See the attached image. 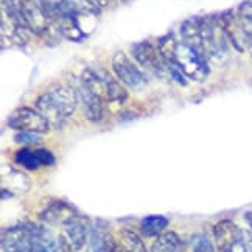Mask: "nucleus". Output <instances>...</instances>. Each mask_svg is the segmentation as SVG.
I'll return each mask as SVG.
<instances>
[{"label":"nucleus","instance_id":"nucleus-1","mask_svg":"<svg viewBox=\"0 0 252 252\" xmlns=\"http://www.w3.org/2000/svg\"><path fill=\"white\" fill-rule=\"evenodd\" d=\"M78 103L80 95L75 87L58 84L45 91L41 96H37L34 109L41 112L52 128H61L65 120L75 114Z\"/></svg>","mask_w":252,"mask_h":252},{"label":"nucleus","instance_id":"nucleus-2","mask_svg":"<svg viewBox=\"0 0 252 252\" xmlns=\"http://www.w3.org/2000/svg\"><path fill=\"white\" fill-rule=\"evenodd\" d=\"M199 32H201V47L202 53L209 61L215 64H222L227 58V36L221 24L220 16L199 17Z\"/></svg>","mask_w":252,"mask_h":252},{"label":"nucleus","instance_id":"nucleus-3","mask_svg":"<svg viewBox=\"0 0 252 252\" xmlns=\"http://www.w3.org/2000/svg\"><path fill=\"white\" fill-rule=\"evenodd\" d=\"M80 83L106 103H125L128 98V92L123 84L103 69H86L81 73Z\"/></svg>","mask_w":252,"mask_h":252},{"label":"nucleus","instance_id":"nucleus-4","mask_svg":"<svg viewBox=\"0 0 252 252\" xmlns=\"http://www.w3.org/2000/svg\"><path fill=\"white\" fill-rule=\"evenodd\" d=\"M170 64L176 65L191 81H204L210 73L207 58L184 41H178Z\"/></svg>","mask_w":252,"mask_h":252},{"label":"nucleus","instance_id":"nucleus-5","mask_svg":"<svg viewBox=\"0 0 252 252\" xmlns=\"http://www.w3.org/2000/svg\"><path fill=\"white\" fill-rule=\"evenodd\" d=\"M16 21L33 34L45 37L50 32L52 22L44 13L39 0H16Z\"/></svg>","mask_w":252,"mask_h":252},{"label":"nucleus","instance_id":"nucleus-6","mask_svg":"<svg viewBox=\"0 0 252 252\" xmlns=\"http://www.w3.org/2000/svg\"><path fill=\"white\" fill-rule=\"evenodd\" d=\"M213 238L220 252H252L245 232L230 220H222L213 226Z\"/></svg>","mask_w":252,"mask_h":252},{"label":"nucleus","instance_id":"nucleus-7","mask_svg":"<svg viewBox=\"0 0 252 252\" xmlns=\"http://www.w3.org/2000/svg\"><path fill=\"white\" fill-rule=\"evenodd\" d=\"M132 56L143 69L150 70L156 76H167L170 75V63L162 55L159 45H154L150 41L139 42L132 47Z\"/></svg>","mask_w":252,"mask_h":252},{"label":"nucleus","instance_id":"nucleus-8","mask_svg":"<svg viewBox=\"0 0 252 252\" xmlns=\"http://www.w3.org/2000/svg\"><path fill=\"white\" fill-rule=\"evenodd\" d=\"M112 70L115 73V78L123 86L129 87V89L139 91L147 86V76H145V73L123 52H117L112 56Z\"/></svg>","mask_w":252,"mask_h":252},{"label":"nucleus","instance_id":"nucleus-9","mask_svg":"<svg viewBox=\"0 0 252 252\" xmlns=\"http://www.w3.org/2000/svg\"><path fill=\"white\" fill-rule=\"evenodd\" d=\"M8 126L17 131H30L36 134H45L52 128L41 112L33 108H21L14 111L8 119Z\"/></svg>","mask_w":252,"mask_h":252},{"label":"nucleus","instance_id":"nucleus-10","mask_svg":"<svg viewBox=\"0 0 252 252\" xmlns=\"http://www.w3.org/2000/svg\"><path fill=\"white\" fill-rule=\"evenodd\" d=\"M2 248L5 252H34L32 226H13L2 232Z\"/></svg>","mask_w":252,"mask_h":252},{"label":"nucleus","instance_id":"nucleus-11","mask_svg":"<svg viewBox=\"0 0 252 252\" xmlns=\"http://www.w3.org/2000/svg\"><path fill=\"white\" fill-rule=\"evenodd\" d=\"M14 162L27 170H37L39 167H50L55 163V156L48 150L22 148L16 151Z\"/></svg>","mask_w":252,"mask_h":252},{"label":"nucleus","instance_id":"nucleus-12","mask_svg":"<svg viewBox=\"0 0 252 252\" xmlns=\"http://www.w3.org/2000/svg\"><path fill=\"white\" fill-rule=\"evenodd\" d=\"M80 95V101L83 103L84 108V115L87 120L91 122H100L104 117V100L100 98L98 95L94 94L91 89H87L86 86L80 83V86L76 87Z\"/></svg>","mask_w":252,"mask_h":252},{"label":"nucleus","instance_id":"nucleus-13","mask_svg":"<svg viewBox=\"0 0 252 252\" xmlns=\"http://www.w3.org/2000/svg\"><path fill=\"white\" fill-rule=\"evenodd\" d=\"M63 229H64V238L69 241V245L73 248V251L76 252L83 249L87 238H89V229H87L86 222L78 215H73L64 222Z\"/></svg>","mask_w":252,"mask_h":252},{"label":"nucleus","instance_id":"nucleus-14","mask_svg":"<svg viewBox=\"0 0 252 252\" xmlns=\"http://www.w3.org/2000/svg\"><path fill=\"white\" fill-rule=\"evenodd\" d=\"M52 25L63 37H67L70 41H83L86 37L78 24V14H63Z\"/></svg>","mask_w":252,"mask_h":252},{"label":"nucleus","instance_id":"nucleus-15","mask_svg":"<svg viewBox=\"0 0 252 252\" xmlns=\"http://www.w3.org/2000/svg\"><path fill=\"white\" fill-rule=\"evenodd\" d=\"M235 16L241 28V33H243L246 47L252 56V2L246 0V2L240 3L235 11Z\"/></svg>","mask_w":252,"mask_h":252},{"label":"nucleus","instance_id":"nucleus-16","mask_svg":"<svg viewBox=\"0 0 252 252\" xmlns=\"http://www.w3.org/2000/svg\"><path fill=\"white\" fill-rule=\"evenodd\" d=\"M150 252H184V245L178 234L174 232H165L156 237L153 241Z\"/></svg>","mask_w":252,"mask_h":252},{"label":"nucleus","instance_id":"nucleus-17","mask_svg":"<svg viewBox=\"0 0 252 252\" xmlns=\"http://www.w3.org/2000/svg\"><path fill=\"white\" fill-rule=\"evenodd\" d=\"M168 226V220L160 215H151L143 218L140 222V230L145 237H159Z\"/></svg>","mask_w":252,"mask_h":252},{"label":"nucleus","instance_id":"nucleus-18","mask_svg":"<svg viewBox=\"0 0 252 252\" xmlns=\"http://www.w3.org/2000/svg\"><path fill=\"white\" fill-rule=\"evenodd\" d=\"M73 215H75V213H72V210L65 204H63V202H58V204L52 206L50 209H47L44 212L42 220L47 221V222H52V224H55V222H61V224H64V222Z\"/></svg>","mask_w":252,"mask_h":252},{"label":"nucleus","instance_id":"nucleus-19","mask_svg":"<svg viewBox=\"0 0 252 252\" xmlns=\"http://www.w3.org/2000/svg\"><path fill=\"white\" fill-rule=\"evenodd\" d=\"M120 240H122V245L126 249V252H150L145 246L143 240L135 234L134 230L131 229H123L120 232Z\"/></svg>","mask_w":252,"mask_h":252},{"label":"nucleus","instance_id":"nucleus-20","mask_svg":"<svg viewBox=\"0 0 252 252\" xmlns=\"http://www.w3.org/2000/svg\"><path fill=\"white\" fill-rule=\"evenodd\" d=\"M14 142L21 143V145H27V147H32V145H39L42 142V139H41V134L30 132V131H17L14 135Z\"/></svg>","mask_w":252,"mask_h":252},{"label":"nucleus","instance_id":"nucleus-21","mask_svg":"<svg viewBox=\"0 0 252 252\" xmlns=\"http://www.w3.org/2000/svg\"><path fill=\"white\" fill-rule=\"evenodd\" d=\"M191 249L193 252H215L209 238L202 234H196L191 238Z\"/></svg>","mask_w":252,"mask_h":252},{"label":"nucleus","instance_id":"nucleus-22","mask_svg":"<svg viewBox=\"0 0 252 252\" xmlns=\"http://www.w3.org/2000/svg\"><path fill=\"white\" fill-rule=\"evenodd\" d=\"M246 221H248V224L251 227V232H252V212L246 213Z\"/></svg>","mask_w":252,"mask_h":252},{"label":"nucleus","instance_id":"nucleus-23","mask_svg":"<svg viewBox=\"0 0 252 252\" xmlns=\"http://www.w3.org/2000/svg\"><path fill=\"white\" fill-rule=\"evenodd\" d=\"M108 2H111V0H108Z\"/></svg>","mask_w":252,"mask_h":252}]
</instances>
